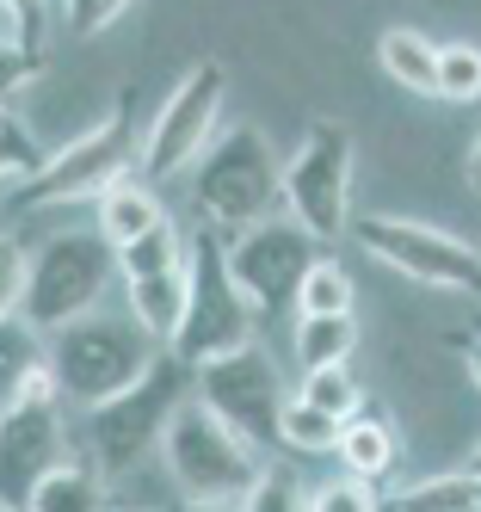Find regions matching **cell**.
<instances>
[{
    "instance_id": "obj_1",
    "label": "cell",
    "mask_w": 481,
    "mask_h": 512,
    "mask_svg": "<svg viewBox=\"0 0 481 512\" xmlns=\"http://www.w3.org/2000/svg\"><path fill=\"white\" fill-rule=\"evenodd\" d=\"M198 395V371L185 364L173 346L155 352V364L142 371V383H130L124 395L99 401L87 414V457L105 469V475H124L136 469L148 451L167 445V432L179 420V408Z\"/></svg>"
},
{
    "instance_id": "obj_2",
    "label": "cell",
    "mask_w": 481,
    "mask_h": 512,
    "mask_svg": "<svg viewBox=\"0 0 481 512\" xmlns=\"http://www.w3.org/2000/svg\"><path fill=\"white\" fill-rule=\"evenodd\" d=\"M192 198L210 229H253L266 216L284 210V161L272 155V142L253 124L216 130L204 161L192 167Z\"/></svg>"
},
{
    "instance_id": "obj_3",
    "label": "cell",
    "mask_w": 481,
    "mask_h": 512,
    "mask_svg": "<svg viewBox=\"0 0 481 512\" xmlns=\"http://www.w3.org/2000/svg\"><path fill=\"white\" fill-rule=\"evenodd\" d=\"M118 278V247L99 229H62L31 253V278H25V303L19 315L37 334H62V327L87 321L99 297Z\"/></svg>"
},
{
    "instance_id": "obj_4",
    "label": "cell",
    "mask_w": 481,
    "mask_h": 512,
    "mask_svg": "<svg viewBox=\"0 0 481 512\" xmlns=\"http://www.w3.org/2000/svg\"><path fill=\"white\" fill-rule=\"evenodd\" d=\"M253 346V303L241 297V284L229 272V247H222V229H198L192 235V290H185V327L173 352L204 371L216 358H235Z\"/></svg>"
},
{
    "instance_id": "obj_5",
    "label": "cell",
    "mask_w": 481,
    "mask_h": 512,
    "mask_svg": "<svg viewBox=\"0 0 481 512\" xmlns=\"http://www.w3.org/2000/svg\"><path fill=\"white\" fill-rule=\"evenodd\" d=\"M167 475H173V488L192 500V506H241V494L259 482V457L241 432H229L204 401L192 395L179 408L173 432H167Z\"/></svg>"
},
{
    "instance_id": "obj_6",
    "label": "cell",
    "mask_w": 481,
    "mask_h": 512,
    "mask_svg": "<svg viewBox=\"0 0 481 512\" xmlns=\"http://www.w3.org/2000/svg\"><path fill=\"white\" fill-rule=\"evenodd\" d=\"M130 161H142L136 149V130L124 118V105L111 118H99L93 130H81L74 142H62L56 155H44L19 186H13V204L19 210H37V204H81V198H105L118 179H130Z\"/></svg>"
},
{
    "instance_id": "obj_7",
    "label": "cell",
    "mask_w": 481,
    "mask_h": 512,
    "mask_svg": "<svg viewBox=\"0 0 481 512\" xmlns=\"http://www.w3.org/2000/svg\"><path fill=\"white\" fill-rule=\"evenodd\" d=\"M155 364L148 352V334L130 321H74L62 334H50V371H56V389L68 401H81V408H99V401L124 395L130 383H142V371Z\"/></svg>"
},
{
    "instance_id": "obj_8",
    "label": "cell",
    "mask_w": 481,
    "mask_h": 512,
    "mask_svg": "<svg viewBox=\"0 0 481 512\" xmlns=\"http://www.w3.org/2000/svg\"><path fill=\"white\" fill-rule=\"evenodd\" d=\"M352 130L346 124H309L303 142H296V155L284 161V210L303 223L321 247L352 235Z\"/></svg>"
},
{
    "instance_id": "obj_9",
    "label": "cell",
    "mask_w": 481,
    "mask_h": 512,
    "mask_svg": "<svg viewBox=\"0 0 481 512\" xmlns=\"http://www.w3.org/2000/svg\"><path fill=\"white\" fill-rule=\"evenodd\" d=\"M352 241L383 260L401 278H420L432 290H463V297H481V247L444 235L432 223H407V216H358Z\"/></svg>"
},
{
    "instance_id": "obj_10",
    "label": "cell",
    "mask_w": 481,
    "mask_h": 512,
    "mask_svg": "<svg viewBox=\"0 0 481 512\" xmlns=\"http://www.w3.org/2000/svg\"><path fill=\"white\" fill-rule=\"evenodd\" d=\"M222 93H229V75H222V62H192L185 68V81L167 93V105L155 112L142 136V179H173L185 167H198L204 149L216 142V112H222Z\"/></svg>"
},
{
    "instance_id": "obj_11",
    "label": "cell",
    "mask_w": 481,
    "mask_h": 512,
    "mask_svg": "<svg viewBox=\"0 0 481 512\" xmlns=\"http://www.w3.org/2000/svg\"><path fill=\"white\" fill-rule=\"evenodd\" d=\"M198 401L229 426V432H241L247 445L259 451V445H278V420H284V401H290V389H284V371L259 352V346H247V352H235V358H216V364H204L198 371Z\"/></svg>"
},
{
    "instance_id": "obj_12",
    "label": "cell",
    "mask_w": 481,
    "mask_h": 512,
    "mask_svg": "<svg viewBox=\"0 0 481 512\" xmlns=\"http://www.w3.org/2000/svg\"><path fill=\"white\" fill-rule=\"evenodd\" d=\"M315 260H321L315 235L296 216H266V223H253L229 241V272L253 309H296V290H303Z\"/></svg>"
},
{
    "instance_id": "obj_13",
    "label": "cell",
    "mask_w": 481,
    "mask_h": 512,
    "mask_svg": "<svg viewBox=\"0 0 481 512\" xmlns=\"http://www.w3.org/2000/svg\"><path fill=\"white\" fill-rule=\"evenodd\" d=\"M68 457V432L56 401H13L0 408V506H31L37 482Z\"/></svg>"
},
{
    "instance_id": "obj_14",
    "label": "cell",
    "mask_w": 481,
    "mask_h": 512,
    "mask_svg": "<svg viewBox=\"0 0 481 512\" xmlns=\"http://www.w3.org/2000/svg\"><path fill=\"white\" fill-rule=\"evenodd\" d=\"M13 401H62V389L50 371V334L25 315H0V408Z\"/></svg>"
},
{
    "instance_id": "obj_15",
    "label": "cell",
    "mask_w": 481,
    "mask_h": 512,
    "mask_svg": "<svg viewBox=\"0 0 481 512\" xmlns=\"http://www.w3.org/2000/svg\"><path fill=\"white\" fill-rule=\"evenodd\" d=\"M333 457L346 463V475H358V482H370V488L389 482L395 463H401V432H395V420H389L383 401H364V408L340 426V445H333Z\"/></svg>"
},
{
    "instance_id": "obj_16",
    "label": "cell",
    "mask_w": 481,
    "mask_h": 512,
    "mask_svg": "<svg viewBox=\"0 0 481 512\" xmlns=\"http://www.w3.org/2000/svg\"><path fill=\"white\" fill-rule=\"evenodd\" d=\"M130 290V321L142 327L155 346H173L185 327V290H192V260L179 272H148V278H124Z\"/></svg>"
},
{
    "instance_id": "obj_17",
    "label": "cell",
    "mask_w": 481,
    "mask_h": 512,
    "mask_svg": "<svg viewBox=\"0 0 481 512\" xmlns=\"http://www.w3.org/2000/svg\"><path fill=\"white\" fill-rule=\"evenodd\" d=\"M161 223H167V210H161V198H155L148 179H118V186L99 198V235L111 247H130V241H142Z\"/></svg>"
},
{
    "instance_id": "obj_18",
    "label": "cell",
    "mask_w": 481,
    "mask_h": 512,
    "mask_svg": "<svg viewBox=\"0 0 481 512\" xmlns=\"http://www.w3.org/2000/svg\"><path fill=\"white\" fill-rule=\"evenodd\" d=\"M99 463H81V457H62L44 482H37L31 506L25 512H105V482H99Z\"/></svg>"
},
{
    "instance_id": "obj_19",
    "label": "cell",
    "mask_w": 481,
    "mask_h": 512,
    "mask_svg": "<svg viewBox=\"0 0 481 512\" xmlns=\"http://www.w3.org/2000/svg\"><path fill=\"white\" fill-rule=\"evenodd\" d=\"M377 62L389 68V81L414 87V93H438V44L420 38V31H407V25L383 31V38H377Z\"/></svg>"
},
{
    "instance_id": "obj_20",
    "label": "cell",
    "mask_w": 481,
    "mask_h": 512,
    "mask_svg": "<svg viewBox=\"0 0 481 512\" xmlns=\"http://www.w3.org/2000/svg\"><path fill=\"white\" fill-rule=\"evenodd\" d=\"M358 346V321L352 315H296V364L321 371V364H346Z\"/></svg>"
},
{
    "instance_id": "obj_21",
    "label": "cell",
    "mask_w": 481,
    "mask_h": 512,
    "mask_svg": "<svg viewBox=\"0 0 481 512\" xmlns=\"http://www.w3.org/2000/svg\"><path fill=\"white\" fill-rule=\"evenodd\" d=\"M389 512H481V475L457 469V475H432L389 494Z\"/></svg>"
},
{
    "instance_id": "obj_22",
    "label": "cell",
    "mask_w": 481,
    "mask_h": 512,
    "mask_svg": "<svg viewBox=\"0 0 481 512\" xmlns=\"http://www.w3.org/2000/svg\"><path fill=\"white\" fill-rule=\"evenodd\" d=\"M185 260H192V241H185V229L167 223L161 229H148L142 241H130V247H118V272L124 278H148V272H179Z\"/></svg>"
},
{
    "instance_id": "obj_23",
    "label": "cell",
    "mask_w": 481,
    "mask_h": 512,
    "mask_svg": "<svg viewBox=\"0 0 481 512\" xmlns=\"http://www.w3.org/2000/svg\"><path fill=\"white\" fill-rule=\"evenodd\" d=\"M340 426H346V420H333V414L309 408L303 395H290V401H284V420H278V445L315 457V451H333V445H340Z\"/></svg>"
},
{
    "instance_id": "obj_24",
    "label": "cell",
    "mask_w": 481,
    "mask_h": 512,
    "mask_svg": "<svg viewBox=\"0 0 481 512\" xmlns=\"http://www.w3.org/2000/svg\"><path fill=\"white\" fill-rule=\"evenodd\" d=\"M352 272L340 260H315L303 290H296V315H352Z\"/></svg>"
},
{
    "instance_id": "obj_25",
    "label": "cell",
    "mask_w": 481,
    "mask_h": 512,
    "mask_svg": "<svg viewBox=\"0 0 481 512\" xmlns=\"http://www.w3.org/2000/svg\"><path fill=\"white\" fill-rule=\"evenodd\" d=\"M309 401V408H321V414H333V420H352L358 408H364V389H358V377L346 371V364H321V371H303V389H296Z\"/></svg>"
},
{
    "instance_id": "obj_26",
    "label": "cell",
    "mask_w": 481,
    "mask_h": 512,
    "mask_svg": "<svg viewBox=\"0 0 481 512\" xmlns=\"http://www.w3.org/2000/svg\"><path fill=\"white\" fill-rule=\"evenodd\" d=\"M438 99H451V105L481 99V50L475 44H438Z\"/></svg>"
},
{
    "instance_id": "obj_27",
    "label": "cell",
    "mask_w": 481,
    "mask_h": 512,
    "mask_svg": "<svg viewBox=\"0 0 481 512\" xmlns=\"http://www.w3.org/2000/svg\"><path fill=\"white\" fill-rule=\"evenodd\" d=\"M235 512H309V494L296 488L284 469H259V482L241 494Z\"/></svg>"
},
{
    "instance_id": "obj_28",
    "label": "cell",
    "mask_w": 481,
    "mask_h": 512,
    "mask_svg": "<svg viewBox=\"0 0 481 512\" xmlns=\"http://www.w3.org/2000/svg\"><path fill=\"white\" fill-rule=\"evenodd\" d=\"M309 512H389V500L358 475H340V482H321L309 494Z\"/></svg>"
},
{
    "instance_id": "obj_29",
    "label": "cell",
    "mask_w": 481,
    "mask_h": 512,
    "mask_svg": "<svg viewBox=\"0 0 481 512\" xmlns=\"http://www.w3.org/2000/svg\"><path fill=\"white\" fill-rule=\"evenodd\" d=\"M130 7L136 0H62V19H68L74 38H99V31H111Z\"/></svg>"
},
{
    "instance_id": "obj_30",
    "label": "cell",
    "mask_w": 481,
    "mask_h": 512,
    "mask_svg": "<svg viewBox=\"0 0 481 512\" xmlns=\"http://www.w3.org/2000/svg\"><path fill=\"white\" fill-rule=\"evenodd\" d=\"M25 278H31V253H25L13 235H0V315H19Z\"/></svg>"
},
{
    "instance_id": "obj_31",
    "label": "cell",
    "mask_w": 481,
    "mask_h": 512,
    "mask_svg": "<svg viewBox=\"0 0 481 512\" xmlns=\"http://www.w3.org/2000/svg\"><path fill=\"white\" fill-rule=\"evenodd\" d=\"M37 68H44V62H37V50H31V44L0 38V105H7L19 87H31V81H37Z\"/></svg>"
},
{
    "instance_id": "obj_32",
    "label": "cell",
    "mask_w": 481,
    "mask_h": 512,
    "mask_svg": "<svg viewBox=\"0 0 481 512\" xmlns=\"http://www.w3.org/2000/svg\"><path fill=\"white\" fill-rule=\"evenodd\" d=\"M0 7L13 13V38L37 50V38H44V25H50V0H0Z\"/></svg>"
},
{
    "instance_id": "obj_33",
    "label": "cell",
    "mask_w": 481,
    "mask_h": 512,
    "mask_svg": "<svg viewBox=\"0 0 481 512\" xmlns=\"http://www.w3.org/2000/svg\"><path fill=\"white\" fill-rule=\"evenodd\" d=\"M31 167H37V155H31V142H25V136H19L13 124H0V186H7L13 173L25 179Z\"/></svg>"
},
{
    "instance_id": "obj_34",
    "label": "cell",
    "mask_w": 481,
    "mask_h": 512,
    "mask_svg": "<svg viewBox=\"0 0 481 512\" xmlns=\"http://www.w3.org/2000/svg\"><path fill=\"white\" fill-rule=\"evenodd\" d=\"M463 346V364H469V383L481 389V340H457Z\"/></svg>"
},
{
    "instance_id": "obj_35",
    "label": "cell",
    "mask_w": 481,
    "mask_h": 512,
    "mask_svg": "<svg viewBox=\"0 0 481 512\" xmlns=\"http://www.w3.org/2000/svg\"><path fill=\"white\" fill-rule=\"evenodd\" d=\"M463 173H469V192L481 198V136H475V149H469V161H463Z\"/></svg>"
},
{
    "instance_id": "obj_36",
    "label": "cell",
    "mask_w": 481,
    "mask_h": 512,
    "mask_svg": "<svg viewBox=\"0 0 481 512\" xmlns=\"http://www.w3.org/2000/svg\"><path fill=\"white\" fill-rule=\"evenodd\" d=\"M0 38H13V13L7 7H0Z\"/></svg>"
},
{
    "instance_id": "obj_37",
    "label": "cell",
    "mask_w": 481,
    "mask_h": 512,
    "mask_svg": "<svg viewBox=\"0 0 481 512\" xmlns=\"http://www.w3.org/2000/svg\"><path fill=\"white\" fill-rule=\"evenodd\" d=\"M463 469H469V475H481V445L469 451V463H463Z\"/></svg>"
},
{
    "instance_id": "obj_38",
    "label": "cell",
    "mask_w": 481,
    "mask_h": 512,
    "mask_svg": "<svg viewBox=\"0 0 481 512\" xmlns=\"http://www.w3.org/2000/svg\"><path fill=\"white\" fill-rule=\"evenodd\" d=\"M0 512H19V506H0Z\"/></svg>"
},
{
    "instance_id": "obj_39",
    "label": "cell",
    "mask_w": 481,
    "mask_h": 512,
    "mask_svg": "<svg viewBox=\"0 0 481 512\" xmlns=\"http://www.w3.org/2000/svg\"><path fill=\"white\" fill-rule=\"evenodd\" d=\"M198 512H216V506H198Z\"/></svg>"
},
{
    "instance_id": "obj_40",
    "label": "cell",
    "mask_w": 481,
    "mask_h": 512,
    "mask_svg": "<svg viewBox=\"0 0 481 512\" xmlns=\"http://www.w3.org/2000/svg\"><path fill=\"white\" fill-rule=\"evenodd\" d=\"M0 124H7V112H0Z\"/></svg>"
}]
</instances>
